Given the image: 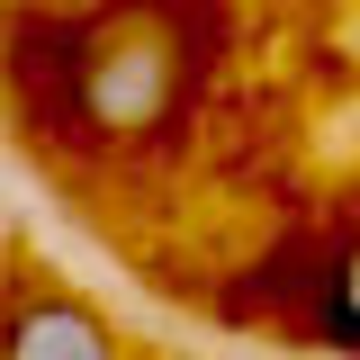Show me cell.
I'll return each instance as SVG.
<instances>
[{"label": "cell", "mask_w": 360, "mask_h": 360, "mask_svg": "<svg viewBox=\"0 0 360 360\" xmlns=\"http://www.w3.org/2000/svg\"><path fill=\"white\" fill-rule=\"evenodd\" d=\"M72 108L90 135H153L180 108V37L162 18H117V27H90L82 63H72Z\"/></svg>", "instance_id": "6da1fadb"}, {"label": "cell", "mask_w": 360, "mask_h": 360, "mask_svg": "<svg viewBox=\"0 0 360 360\" xmlns=\"http://www.w3.org/2000/svg\"><path fill=\"white\" fill-rule=\"evenodd\" d=\"M0 360H127L108 315L82 297H27V307L0 324Z\"/></svg>", "instance_id": "7a4b0ae2"}, {"label": "cell", "mask_w": 360, "mask_h": 360, "mask_svg": "<svg viewBox=\"0 0 360 360\" xmlns=\"http://www.w3.org/2000/svg\"><path fill=\"white\" fill-rule=\"evenodd\" d=\"M9 243H18V217H9V198H0V262H9Z\"/></svg>", "instance_id": "277c9868"}, {"label": "cell", "mask_w": 360, "mask_h": 360, "mask_svg": "<svg viewBox=\"0 0 360 360\" xmlns=\"http://www.w3.org/2000/svg\"><path fill=\"white\" fill-rule=\"evenodd\" d=\"M307 333L324 352L360 360V234L333 252V270H324V288H315V307H307Z\"/></svg>", "instance_id": "3957f363"}]
</instances>
